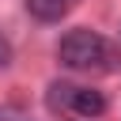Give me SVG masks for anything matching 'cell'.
<instances>
[{"instance_id": "cell-1", "label": "cell", "mask_w": 121, "mask_h": 121, "mask_svg": "<svg viewBox=\"0 0 121 121\" xmlns=\"http://www.w3.org/2000/svg\"><path fill=\"white\" fill-rule=\"evenodd\" d=\"M57 57L64 68H95L98 60H106V42L95 30H72L60 38Z\"/></svg>"}, {"instance_id": "cell-2", "label": "cell", "mask_w": 121, "mask_h": 121, "mask_svg": "<svg viewBox=\"0 0 121 121\" xmlns=\"http://www.w3.org/2000/svg\"><path fill=\"white\" fill-rule=\"evenodd\" d=\"M72 106H76V113H79V117H98V113L106 110V98H102V91H91V87H83V91H76Z\"/></svg>"}, {"instance_id": "cell-3", "label": "cell", "mask_w": 121, "mask_h": 121, "mask_svg": "<svg viewBox=\"0 0 121 121\" xmlns=\"http://www.w3.org/2000/svg\"><path fill=\"white\" fill-rule=\"evenodd\" d=\"M26 11L34 19H42V23H53V19H60L68 11V0H26Z\"/></svg>"}, {"instance_id": "cell-4", "label": "cell", "mask_w": 121, "mask_h": 121, "mask_svg": "<svg viewBox=\"0 0 121 121\" xmlns=\"http://www.w3.org/2000/svg\"><path fill=\"white\" fill-rule=\"evenodd\" d=\"M72 98H76V87H72V83H53V87H49V106H53V110L72 106Z\"/></svg>"}, {"instance_id": "cell-5", "label": "cell", "mask_w": 121, "mask_h": 121, "mask_svg": "<svg viewBox=\"0 0 121 121\" xmlns=\"http://www.w3.org/2000/svg\"><path fill=\"white\" fill-rule=\"evenodd\" d=\"M4 64H11V45L0 38V68H4Z\"/></svg>"}]
</instances>
